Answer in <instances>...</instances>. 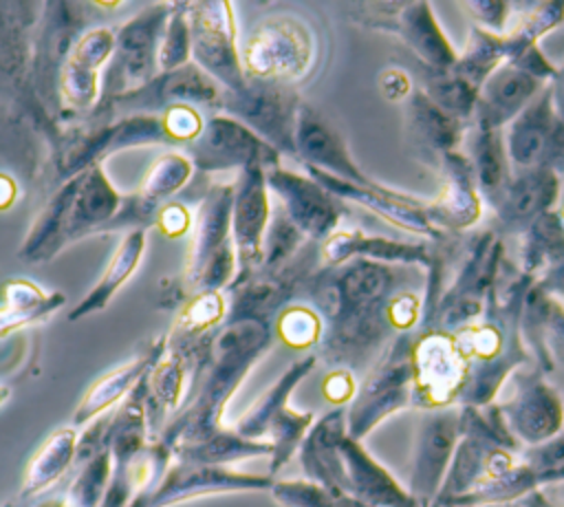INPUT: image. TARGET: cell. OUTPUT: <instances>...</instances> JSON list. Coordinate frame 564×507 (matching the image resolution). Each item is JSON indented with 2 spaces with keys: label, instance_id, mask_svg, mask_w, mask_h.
<instances>
[{
  "label": "cell",
  "instance_id": "obj_5",
  "mask_svg": "<svg viewBox=\"0 0 564 507\" xmlns=\"http://www.w3.org/2000/svg\"><path fill=\"white\" fill-rule=\"evenodd\" d=\"M234 183H212L196 212L183 267L187 295L225 291L238 276V254L231 234Z\"/></svg>",
  "mask_w": 564,
  "mask_h": 507
},
{
  "label": "cell",
  "instance_id": "obj_10",
  "mask_svg": "<svg viewBox=\"0 0 564 507\" xmlns=\"http://www.w3.org/2000/svg\"><path fill=\"white\" fill-rule=\"evenodd\" d=\"M172 4L156 2L143 7L115 29V48L104 68L97 108L145 86L159 75V44Z\"/></svg>",
  "mask_w": 564,
  "mask_h": 507
},
{
  "label": "cell",
  "instance_id": "obj_16",
  "mask_svg": "<svg viewBox=\"0 0 564 507\" xmlns=\"http://www.w3.org/2000/svg\"><path fill=\"white\" fill-rule=\"evenodd\" d=\"M273 483L275 478L269 474H251L229 467L174 461L165 476L159 483L141 489L128 507H172L212 494L271 492Z\"/></svg>",
  "mask_w": 564,
  "mask_h": 507
},
{
  "label": "cell",
  "instance_id": "obj_31",
  "mask_svg": "<svg viewBox=\"0 0 564 507\" xmlns=\"http://www.w3.org/2000/svg\"><path fill=\"white\" fill-rule=\"evenodd\" d=\"M544 88L546 82L533 77L524 68L509 62L500 64L478 90L471 126L482 130H505Z\"/></svg>",
  "mask_w": 564,
  "mask_h": 507
},
{
  "label": "cell",
  "instance_id": "obj_13",
  "mask_svg": "<svg viewBox=\"0 0 564 507\" xmlns=\"http://www.w3.org/2000/svg\"><path fill=\"white\" fill-rule=\"evenodd\" d=\"M225 88L214 82L194 62L183 68L159 73L145 86L117 97L115 101L95 108L88 117L112 119L134 112H163L172 106H196V108H223Z\"/></svg>",
  "mask_w": 564,
  "mask_h": 507
},
{
  "label": "cell",
  "instance_id": "obj_44",
  "mask_svg": "<svg viewBox=\"0 0 564 507\" xmlns=\"http://www.w3.org/2000/svg\"><path fill=\"white\" fill-rule=\"evenodd\" d=\"M192 62V33L185 2H174L159 44V73L183 68Z\"/></svg>",
  "mask_w": 564,
  "mask_h": 507
},
{
  "label": "cell",
  "instance_id": "obj_47",
  "mask_svg": "<svg viewBox=\"0 0 564 507\" xmlns=\"http://www.w3.org/2000/svg\"><path fill=\"white\" fill-rule=\"evenodd\" d=\"M465 9L469 15L476 20V26L505 35L507 20L513 15V4L509 2H494V0H476V2H465Z\"/></svg>",
  "mask_w": 564,
  "mask_h": 507
},
{
  "label": "cell",
  "instance_id": "obj_46",
  "mask_svg": "<svg viewBox=\"0 0 564 507\" xmlns=\"http://www.w3.org/2000/svg\"><path fill=\"white\" fill-rule=\"evenodd\" d=\"M15 11L18 7L0 4V71L4 73L20 71L24 60V42L18 24L13 22Z\"/></svg>",
  "mask_w": 564,
  "mask_h": 507
},
{
  "label": "cell",
  "instance_id": "obj_25",
  "mask_svg": "<svg viewBox=\"0 0 564 507\" xmlns=\"http://www.w3.org/2000/svg\"><path fill=\"white\" fill-rule=\"evenodd\" d=\"M304 168H306L308 176H313L317 183H322L339 201H350V203L377 214L386 223H390L403 231L419 234L425 240H436V238L445 236L432 225L425 203L416 201L410 194L394 192L377 181H372L368 185H357V183H348L337 176H330L322 170H315L308 165H304Z\"/></svg>",
  "mask_w": 564,
  "mask_h": 507
},
{
  "label": "cell",
  "instance_id": "obj_24",
  "mask_svg": "<svg viewBox=\"0 0 564 507\" xmlns=\"http://www.w3.org/2000/svg\"><path fill=\"white\" fill-rule=\"evenodd\" d=\"M194 172L196 168L192 159L181 150H170L156 157L148 168L141 185L132 194L123 196V203L106 231L148 229V225L152 227L159 209L167 205L172 196H176L194 179Z\"/></svg>",
  "mask_w": 564,
  "mask_h": 507
},
{
  "label": "cell",
  "instance_id": "obj_9",
  "mask_svg": "<svg viewBox=\"0 0 564 507\" xmlns=\"http://www.w3.org/2000/svg\"><path fill=\"white\" fill-rule=\"evenodd\" d=\"M412 344L414 333H399L357 386V395L346 406V430L364 441L388 417L412 408Z\"/></svg>",
  "mask_w": 564,
  "mask_h": 507
},
{
  "label": "cell",
  "instance_id": "obj_3",
  "mask_svg": "<svg viewBox=\"0 0 564 507\" xmlns=\"http://www.w3.org/2000/svg\"><path fill=\"white\" fill-rule=\"evenodd\" d=\"M300 465L306 481L370 507H419L405 485L346 430V408L322 414L304 436Z\"/></svg>",
  "mask_w": 564,
  "mask_h": 507
},
{
  "label": "cell",
  "instance_id": "obj_52",
  "mask_svg": "<svg viewBox=\"0 0 564 507\" xmlns=\"http://www.w3.org/2000/svg\"><path fill=\"white\" fill-rule=\"evenodd\" d=\"M522 459L542 467H564V428L542 445L524 447Z\"/></svg>",
  "mask_w": 564,
  "mask_h": 507
},
{
  "label": "cell",
  "instance_id": "obj_19",
  "mask_svg": "<svg viewBox=\"0 0 564 507\" xmlns=\"http://www.w3.org/2000/svg\"><path fill=\"white\" fill-rule=\"evenodd\" d=\"M115 48V29L93 26L64 53L57 71V99L66 117H88L101 97L104 68Z\"/></svg>",
  "mask_w": 564,
  "mask_h": 507
},
{
  "label": "cell",
  "instance_id": "obj_37",
  "mask_svg": "<svg viewBox=\"0 0 564 507\" xmlns=\"http://www.w3.org/2000/svg\"><path fill=\"white\" fill-rule=\"evenodd\" d=\"M467 148V157L471 161L482 203L494 209L513 179V165L507 154L505 130H482L469 126Z\"/></svg>",
  "mask_w": 564,
  "mask_h": 507
},
{
  "label": "cell",
  "instance_id": "obj_23",
  "mask_svg": "<svg viewBox=\"0 0 564 507\" xmlns=\"http://www.w3.org/2000/svg\"><path fill=\"white\" fill-rule=\"evenodd\" d=\"M271 225V192L262 165H247L234 181L231 234L238 254V276H247L262 265L264 238ZM236 276V278H238Z\"/></svg>",
  "mask_w": 564,
  "mask_h": 507
},
{
  "label": "cell",
  "instance_id": "obj_11",
  "mask_svg": "<svg viewBox=\"0 0 564 507\" xmlns=\"http://www.w3.org/2000/svg\"><path fill=\"white\" fill-rule=\"evenodd\" d=\"M185 13L192 33V62L227 93H245L249 79L242 71L231 4L185 2Z\"/></svg>",
  "mask_w": 564,
  "mask_h": 507
},
{
  "label": "cell",
  "instance_id": "obj_42",
  "mask_svg": "<svg viewBox=\"0 0 564 507\" xmlns=\"http://www.w3.org/2000/svg\"><path fill=\"white\" fill-rule=\"evenodd\" d=\"M275 339L293 350L317 348L324 335V320L311 304L289 302L273 320Z\"/></svg>",
  "mask_w": 564,
  "mask_h": 507
},
{
  "label": "cell",
  "instance_id": "obj_22",
  "mask_svg": "<svg viewBox=\"0 0 564 507\" xmlns=\"http://www.w3.org/2000/svg\"><path fill=\"white\" fill-rule=\"evenodd\" d=\"M300 104L302 101L286 86L249 82V88L240 95L225 90L220 112L236 117L280 154L295 159L293 132Z\"/></svg>",
  "mask_w": 564,
  "mask_h": 507
},
{
  "label": "cell",
  "instance_id": "obj_39",
  "mask_svg": "<svg viewBox=\"0 0 564 507\" xmlns=\"http://www.w3.org/2000/svg\"><path fill=\"white\" fill-rule=\"evenodd\" d=\"M564 258V218L557 209L542 214L522 234L518 267L531 276H542Z\"/></svg>",
  "mask_w": 564,
  "mask_h": 507
},
{
  "label": "cell",
  "instance_id": "obj_50",
  "mask_svg": "<svg viewBox=\"0 0 564 507\" xmlns=\"http://www.w3.org/2000/svg\"><path fill=\"white\" fill-rule=\"evenodd\" d=\"M357 379L346 368H330V373L322 381V395L335 408H346L357 395Z\"/></svg>",
  "mask_w": 564,
  "mask_h": 507
},
{
  "label": "cell",
  "instance_id": "obj_51",
  "mask_svg": "<svg viewBox=\"0 0 564 507\" xmlns=\"http://www.w3.org/2000/svg\"><path fill=\"white\" fill-rule=\"evenodd\" d=\"M546 348L553 364H564V304L555 298L546 315Z\"/></svg>",
  "mask_w": 564,
  "mask_h": 507
},
{
  "label": "cell",
  "instance_id": "obj_56",
  "mask_svg": "<svg viewBox=\"0 0 564 507\" xmlns=\"http://www.w3.org/2000/svg\"><path fill=\"white\" fill-rule=\"evenodd\" d=\"M549 88L553 93V106L560 119L564 121V64L555 71V77L549 82Z\"/></svg>",
  "mask_w": 564,
  "mask_h": 507
},
{
  "label": "cell",
  "instance_id": "obj_15",
  "mask_svg": "<svg viewBox=\"0 0 564 507\" xmlns=\"http://www.w3.org/2000/svg\"><path fill=\"white\" fill-rule=\"evenodd\" d=\"M412 408L438 410L458 406L467 377V359L454 335L443 331H419L412 344Z\"/></svg>",
  "mask_w": 564,
  "mask_h": 507
},
{
  "label": "cell",
  "instance_id": "obj_21",
  "mask_svg": "<svg viewBox=\"0 0 564 507\" xmlns=\"http://www.w3.org/2000/svg\"><path fill=\"white\" fill-rule=\"evenodd\" d=\"M460 439V406L425 410L421 414L412 470L408 478V492L419 503V507H432L445 474L449 470L454 450Z\"/></svg>",
  "mask_w": 564,
  "mask_h": 507
},
{
  "label": "cell",
  "instance_id": "obj_18",
  "mask_svg": "<svg viewBox=\"0 0 564 507\" xmlns=\"http://www.w3.org/2000/svg\"><path fill=\"white\" fill-rule=\"evenodd\" d=\"M359 22L390 31L425 64L427 71H449L458 60V51L441 29L432 4L427 2H399V4H370L357 13Z\"/></svg>",
  "mask_w": 564,
  "mask_h": 507
},
{
  "label": "cell",
  "instance_id": "obj_40",
  "mask_svg": "<svg viewBox=\"0 0 564 507\" xmlns=\"http://www.w3.org/2000/svg\"><path fill=\"white\" fill-rule=\"evenodd\" d=\"M505 62H507V53H505L502 35L489 33L474 24L469 29L467 44L458 53V60L452 71L480 90L485 79Z\"/></svg>",
  "mask_w": 564,
  "mask_h": 507
},
{
  "label": "cell",
  "instance_id": "obj_43",
  "mask_svg": "<svg viewBox=\"0 0 564 507\" xmlns=\"http://www.w3.org/2000/svg\"><path fill=\"white\" fill-rule=\"evenodd\" d=\"M271 496L280 507H370L352 496L328 492L306 478L278 481L271 487Z\"/></svg>",
  "mask_w": 564,
  "mask_h": 507
},
{
  "label": "cell",
  "instance_id": "obj_20",
  "mask_svg": "<svg viewBox=\"0 0 564 507\" xmlns=\"http://www.w3.org/2000/svg\"><path fill=\"white\" fill-rule=\"evenodd\" d=\"M505 143L513 172L549 168L564 174V121L555 112L549 84L505 128Z\"/></svg>",
  "mask_w": 564,
  "mask_h": 507
},
{
  "label": "cell",
  "instance_id": "obj_32",
  "mask_svg": "<svg viewBox=\"0 0 564 507\" xmlns=\"http://www.w3.org/2000/svg\"><path fill=\"white\" fill-rule=\"evenodd\" d=\"M163 353H165V337H156L137 357L101 375L82 397L70 419V425L77 430L86 428L95 419L115 410L137 388V384L156 366Z\"/></svg>",
  "mask_w": 564,
  "mask_h": 507
},
{
  "label": "cell",
  "instance_id": "obj_4",
  "mask_svg": "<svg viewBox=\"0 0 564 507\" xmlns=\"http://www.w3.org/2000/svg\"><path fill=\"white\" fill-rule=\"evenodd\" d=\"M123 203L104 163H95L68 179L35 216L18 256L26 262H48L68 245L106 231Z\"/></svg>",
  "mask_w": 564,
  "mask_h": 507
},
{
  "label": "cell",
  "instance_id": "obj_34",
  "mask_svg": "<svg viewBox=\"0 0 564 507\" xmlns=\"http://www.w3.org/2000/svg\"><path fill=\"white\" fill-rule=\"evenodd\" d=\"M79 430L73 425H62L53 430L44 443L33 452L26 463L22 487L18 492V503H33L35 498L51 492L66 478L73 470L79 450Z\"/></svg>",
  "mask_w": 564,
  "mask_h": 507
},
{
  "label": "cell",
  "instance_id": "obj_45",
  "mask_svg": "<svg viewBox=\"0 0 564 507\" xmlns=\"http://www.w3.org/2000/svg\"><path fill=\"white\" fill-rule=\"evenodd\" d=\"M64 302H66V295L59 291H53V298L37 309H13V306L2 304L0 306V339L20 328H26V326H33V324L46 320L57 309H62Z\"/></svg>",
  "mask_w": 564,
  "mask_h": 507
},
{
  "label": "cell",
  "instance_id": "obj_12",
  "mask_svg": "<svg viewBox=\"0 0 564 507\" xmlns=\"http://www.w3.org/2000/svg\"><path fill=\"white\" fill-rule=\"evenodd\" d=\"M505 386L509 390L498 406L522 447L542 445L564 428V399L535 364L518 368Z\"/></svg>",
  "mask_w": 564,
  "mask_h": 507
},
{
  "label": "cell",
  "instance_id": "obj_7",
  "mask_svg": "<svg viewBox=\"0 0 564 507\" xmlns=\"http://www.w3.org/2000/svg\"><path fill=\"white\" fill-rule=\"evenodd\" d=\"M317 366V355H304L293 362L278 379L271 384L264 395L236 421L234 430L251 441H267L271 445L269 456V476L275 474L291 461L300 450L304 436L315 423L313 412H300L289 408L293 390L302 384L304 377Z\"/></svg>",
  "mask_w": 564,
  "mask_h": 507
},
{
  "label": "cell",
  "instance_id": "obj_49",
  "mask_svg": "<svg viewBox=\"0 0 564 507\" xmlns=\"http://www.w3.org/2000/svg\"><path fill=\"white\" fill-rule=\"evenodd\" d=\"M192 225H194V214L189 212V207L181 201H170L159 209L152 227H156L167 238H181L192 231Z\"/></svg>",
  "mask_w": 564,
  "mask_h": 507
},
{
  "label": "cell",
  "instance_id": "obj_55",
  "mask_svg": "<svg viewBox=\"0 0 564 507\" xmlns=\"http://www.w3.org/2000/svg\"><path fill=\"white\" fill-rule=\"evenodd\" d=\"M18 183L13 176H9L7 172H0V212H7L13 207V203L18 201Z\"/></svg>",
  "mask_w": 564,
  "mask_h": 507
},
{
  "label": "cell",
  "instance_id": "obj_48",
  "mask_svg": "<svg viewBox=\"0 0 564 507\" xmlns=\"http://www.w3.org/2000/svg\"><path fill=\"white\" fill-rule=\"evenodd\" d=\"M2 295H4V304L13 309H37L53 298V293H46L42 287H37L33 280H26V278L7 280L2 287Z\"/></svg>",
  "mask_w": 564,
  "mask_h": 507
},
{
  "label": "cell",
  "instance_id": "obj_58",
  "mask_svg": "<svg viewBox=\"0 0 564 507\" xmlns=\"http://www.w3.org/2000/svg\"><path fill=\"white\" fill-rule=\"evenodd\" d=\"M456 507H527V505L520 500V503H509V505H456Z\"/></svg>",
  "mask_w": 564,
  "mask_h": 507
},
{
  "label": "cell",
  "instance_id": "obj_54",
  "mask_svg": "<svg viewBox=\"0 0 564 507\" xmlns=\"http://www.w3.org/2000/svg\"><path fill=\"white\" fill-rule=\"evenodd\" d=\"M535 284L551 298L555 300H564V258L560 262H555L553 267H549L542 276L535 278Z\"/></svg>",
  "mask_w": 564,
  "mask_h": 507
},
{
  "label": "cell",
  "instance_id": "obj_6",
  "mask_svg": "<svg viewBox=\"0 0 564 507\" xmlns=\"http://www.w3.org/2000/svg\"><path fill=\"white\" fill-rule=\"evenodd\" d=\"M502 258V236L494 229H485L463 240L447 287L430 322L421 331H443L454 335L474 324L487 306Z\"/></svg>",
  "mask_w": 564,
  "mask_h": 507
},
{
  "label": "cell",
  "instance_id": "obj_36",
  "mask_svg": "<svg viewBox=\"0 0 564 507\" xmlns=\"http://www.w3.org/2000/svg\"><path fill=\"white\" fill-rule=\"evenodd\" d=\"M562 481H564V467H542V465H533L520 456V461L505 474L482 481L471 492H467L465 496H460L443 507L520 503L527 496H531L533 492H540L542 487L562 483Z\"/></svg>",
  "mask_w": 564,
  "mask_h": 507
},
{
  "label": "cell",
  "instance_id": "obj_8",
  "mask_svg": "<svg viewBox=\"0 0 564 507\" xmlns=\"http://www.w3.org/2000/svg\"><path fill=\"white\" fill-rule=\"evenodd\" d=\"M317 57V37L311 24L293 13L262 18L240 48L249 82L286 86L308 75Z\"/></svg>",
  "mask_w": 564,
  "mask_h": 507
},
{
  "label": "cell",
  "instance_id": "obj_35",
  "mask_svg": "<svg viewBox=\"0 0 564 507\" xmlns=\"http://www.w3.org/2000/svg\"><path fill=\"white\" fill-rule=\"evenodd\" d=\"M148 245V229H130L123 231L117 249L112 251L101 278L88 289V293L68 311V320L77 322L86 315L104 311L117 291L132 278L139 269Z\"/></svg>",
  "mask_w": 564,
  "mask_h": 507
},
{
  "label": "cell",
  "instance_id": "obj_53",
  "mask_svg": "<svg viewBox=\"0 0 564 507\" xmlns=\"http://www.w3.org/2000/svg\"><path fill=\"white\" fill-rule=\"evenodd\" d=\"M379 90L388 101H403V99H410V95L414 93L408 73L401 71V68L381 71Z\"/></svg>",
  "mask_w": 564,
  "mask_h": 507
},
{
  "label": "cell",
  "instance_id": "obj_60",
  "mask_svg": "<svg viewBox=\"0 0 564 507\" xmlns=\"http://www.w3.org/2000/svg\"><path fill=\"white\" fill-rule=\"evenodd\" d=\"M560 214H562V218H564V207H562V212H560Z\"/></svg>",
  "mask_w": 564,
  "mask_h": 507
},
{
  "label": "cell",
  "instance_id": "obj_38",
  "mask_svg": "<svg viewBox=\"0 0 564 507\" xmlns=\"http://www.w3.org/2000/svg\"><path fill=\"white\" fill-rule=\"evenodd\" d=\"M227 313H229V302L225 291H205V293L189 295V300L176 315L165 339L172 344L207 348L214 337L212 331L218 324H225Z\"/></svg>",
  "mask_w": 564,
  "mask_h": 507
},
{
  "label": "cell",
  "instance_id": "obj_57",
  "mask_svg": "<svg viewBox=\"0 0 564 507\" xmlns=\"http://www.w3.org/2000/svg\"><path fill=\"white\" fill-rule=\"evenodd\" d=\"M527 507H564V505H555V503H551L546 496H544V492L540 489V492H533L531 496H527L524 500H522Z\"/></svg>",
  "mask_w": 564,
  "mask_h": 507
},
{
  "label": "cell",
  "instance_id": "obj_59",
  "mask_svg": "<svg viewBox=\"0 0 564 507\" xmlns=\"http://www.w3.org/2000/svg\"><path fill=\"white\" fill-rule=\"evenodd\" d=\"M7 399H9V388L0 384V406H2Z\"/></svg>",
  "mask_w": 564,
  "mask_h": 507
},
{
  "label": "cell",
  "instance_id": "obj_17",
  "mask_svg": "<svg viewBox=\"0 0 564 507\" xmlns=\"http://www.w3.org/2000/svg\"><path fill=\"white\" fill-rule=\"evenodd\" d=\"M269 192L278 198V209L302 234L306 242L322 245L339 229L344 207L322 183L308 174L273 165L264 170Z\"/></svg>",
  "mask_w": 564,
  "mask_h": 507
},
{
  "label": "cell",
  "instance_id": "obj_1",
  "mask_svg": "<svg viewBox=\"0 0 564 507\" xmlns=\"http://www.w3.org/2000/svg\"><path fill=\"white\" fill-rule=\"evenodd\" d=\"M423 267L383 265L355 258L339 267H322L308 280L313 309L324 320L317 359L346 368L355 377L368 373L399 335L390 324V304L408 291L410 280H423Z\"/></svg>",
  "mask_w": 564,
  "mask_h": 507
},
{
  "label": "cell",
  "instance_id": "obj_30",
  "mask_svg": "<svg viewBox=\"0 0 564 507\" xmlns=\"http://www.w3.org/2000/svg\"><path fill=\"white\" fill-rule=\"evenodd\" d=\"M562 192L560 174L549 168H533L513 172V179L494 207L496 227L494 231L505 234H524L533 220L542 214L553 212Z\"/></svg>",
  "mask_w": 564,
  "mask_h": 507
},
{
  "label": "cell",
  "instance_id": "obj_2",
  "mask_svg": "<svg viewBox=\"0 0 564 507\" xmlns=\"http://www.w3.org/2000/svg\"><path fill=\"white\" fill-rule=\"evenodd\" d=\"M273 342L275 333L269 317L247 315L225 320L212 337L187 403L156 436L172 447L174 461L203 465V461L234 436V430L223 425L225 408Z\"/></svg>",
  "mask_w": 564,
  "mask_h": 507
},
{
  "label": "cell",
  "instance_id": "obj_29",
  "mask_svg": "<svg viewBox=\"0 0 564 507\" xmlns=\"http://www.w3.org/2000/svg\"><path fill=\"white\" fill-rule=\"evenodd\" d=\"M364 258L383 265L403 267H430L432 242L430 240H397L364 229H337L319 245L322 267H339L348 260Z\"/></svg>",
  "mask_w": 564,
  "mask_h": 507
},
{
  "label": "cell",
  "instance_id": "obj_28",
  "mask_svg": "<svg viewBox=\"0 0 564 507\" xmlns=\"http://www.w3.org/2000/svg\"><path fill=\"white\" fill-rule=\"evenodd\" d=\"M441 190L436 198L425 203L432 225L441 234H458L471 229L482 216V196L476 185L474 168L467 154L449 152L438 163Z\"/></svg>",
  "mask_w": 564,
  "mask_h": 507
},
{
  "label": "cell",
  "instance_id": "obj_14",
  "mask_svg": "<svg viewBox=\"0 0 564 507\" xmlns=\"http://www.w3.org/2000/svg\"><path fill=\"white\" fill-rule=\"evenodd\" d=\"M185 154L192 159L196 172L205 174L223 170L240 172L247 165L269 170L280 165L282 157L271 143L227 112L207 115L200 134L185 145Z\"/></svg>",
  "mask_w": 564,
  "mask_h": 507
},
{
  "label": "cell",
  "instance_id": "obj_33",
  "mask_svg": "<svg viewBox=\"0 0 564 507\" xmlns=\"http://www.w3.org/2000/svg\"><path fill=\"white\" fill-rule=\"evenodd\" d=\"M405 121L412 145L425 163H434L436 168L445 154L456 152L467 132V123L441 110L421 88H416L408 99Z\"/></svg>",
  "mask_w": 564,
  "mask_h": 507
},
{
  "label": "cell",
  "instance_id": "obj_27",
  "mask_svg": "<svg viewBox=\"0 0 564 507\" xmlns=\"http://www.w3.org/2000/svg\"><path fill=\"white\" fill-rule=\"evenodd\" d=\"M295 161L322 170L330 176H337L348 183L368 185L372 179L355 163L352 154L348 152L346 141L337 132V128L313 106L300 104L295 117Z\"/></svg>",
  "mask_w": 564,
  "mask_h": 507
},
{
  "label": "cell",
  "instance_id": "obj_41",
  "mask_svg": "<svg viewBox=\"0 0 564 507\" xmlns=\"http://www.w3.org/2000/svg\"><path fill=\"white\" fill-rule=\"evenodd\" d=\"M441 110L452 115L454 119L471 126L478 88L471 86L467 79L449 71H425L423 88H421Z\"/></svg>",
  "mask_w": 564,
  "mask_h": 507
},
{
  "label": "cell",
  "instance_id": "obj_26",
  "mask_svg": "<svg viewBox=\"0 0 564 507\" xmlns=\"http://www.w3.org/2000/svg\"><path fill=\"white\" fill-rule=\"evenodd\" d=\"M112 472L110 450L104 443V417L79 436L77 461L62 489H51L29 507H101Z\"/></svg>",
  "mask_w": 564,
  "mask_h": 507
}]
</instances>
